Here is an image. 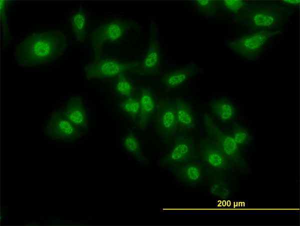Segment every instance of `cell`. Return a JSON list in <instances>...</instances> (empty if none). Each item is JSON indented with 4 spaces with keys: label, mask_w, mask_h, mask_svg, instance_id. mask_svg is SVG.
I'll list each match as a JSON object with an SVG mask.
<instances>
[{
    "label": "cell",
    "mask_w": 300,
    "mask_h": 226,
    "mask_svg": "<svg viewBox=\"0 0 300 226\" xmlns=\"http://www.w3.org/2000/svg\"><path fill=\"white\" fill-rule=\"evenodd\" d=\"M44 132L50 139L64 142H76L84 134L66 118L62 110L52 112L45 126Z\"/></svg>",
    "instance_id": "8fae6325"
},
{
    "label": "cell",
    "mask_w": 300,
    "mask_h": 226,
    "mask_svg": "<svg viewBox=\"0 0 300 226\" xmlns=\"http://www.w3.org/2000/svg\"><path fill=\"white\" fill-rule=\"evenodd\" d=\"M88 21V15L82 6L73 12L70 18L71 29L78 42H83L86 39Z\"/></svg>",
    "instance_id": "ac0fdd59"
},
{
    "label": "cell",
    "mask_w": 300,
    "mask_h": 226,
    "mask_svg": "<svg viewBox=\"0 0 300 226\" xmlns=\"http://www.w3.org/2000/svg\"><path fill=\"white\" fill-rule=\"evenodd\" d=\"M120 110L134 120L138 122L140 112V100L130 96L119 103Z\"/></svg>",
    "instance_id": "44dd1931"
},
{
    "label": "cell",
    "mask_w": 300,
    "mask_h": 226,
    "mask_svg": "<svg viewBox=\"0 0 300 226\" xmlns=\"http://www.w3.org/2000/svg\"><path fill=\"white\" fill-rule=\"evenodd\" d=\"M182 184L196 186L203 180L204 168L198 158L180 164L171 170Z\"/></svg>",
    "instance_id": "4fadbf2b"
},
{
    "label": "cell",
    "mask_w": 300,
    "mask_h": 226,
    "mask_svg": "<svg viewBox=\"0 0 300 226\" xmlns=\"http://www.w3.org/2000/svg\"><path fill=\"white\" fill-rule=\"evenodd\" d=\"M68 46V38L61 30L38 32L28 36L16 46V64L24 68L43 65L62 55Z\"/></svg>",
    "instance_id": "6da1fadb"
},
{
    "label": "cell",
    "mask_w": 300,
    "mask_h": 226,
    "mask_svg": "<svg viewBox=\"0 0 300 226\" xmlns=\"http://www.w3.org/2000/svg\"><path fill=\"white\" fill-rule=\"evenodd\" d=\"M282 33L281 30L256 31L230 41L227 46L234 53L250 60H256L269 40Z\"/></svg>",
    "instance_id": "277c9868"
},
{
    "label": "cell",
    "mask_w": 300,
    "mask_h": 226,
    "mask_svg": "<svg viewBox=\"0 0 300 226\" xmlns=\"http://www.w3.org/2000/svg\"><path fill=\"white\" fill-rule=\"evenodd\" d=\"M281 4L292 8L298 7L300 5V0H285L279 2Z\"/></svg>",
    "instance_id": "484cf974"
},
{
    "label": "cell",
    "mask_w": 300,
    "mask_h": 226,
    "mask_svg": "<svg viewBox=\"0 0 300 226\" xmlns=\"http://www.w3.org/2000/svg\"><path fill=\"white\" fill-rule=\"evenodd\" d=\"M220 11H222L234 18L238 15L246 6L245 0H224L218 1Z\"/></svg>",
    "instance_id": "603a6c76"
},
{
    "label": "cell",
    "mask_w": 300,
    "mask_h": 226,
    "mask_svg": "<svg viewBox=\"0 0 300 226\" xmlns=\"http://www.w3.org/2000/svg\"><path fill=\"white\" fill-rule=\"evenodd\" d=\"M168 153L158 161L160 166L172 170L173 168L198 158V146L194 140L184 134L178 133Z\"/></svg>",
    "instance_id": "52a82bcc"
},
{
    "label": "cell",
    "mask_w": 300,
    "mask_h": 226,
    "mask_svg": "<svg viewBox=\"0 0 300 226\" xmlns=\"http://www.w3.org/2000/svg\"><path fill=\"white\" fill-rule=\"evenodd\" d=\"M9 1L1 0L0 2V16L3 46L6 48L11 40L8 23V10Z\"/></svg>",
    "instance_id": "7402d4cb"
},
{
    "label": "cell",
    "mask_w": 300,
    "mask_h": 226,
    "mask_svg": "<svg viewBox=\"0 0 300 226\" xmlns=\"http://www.w3.org/2000/svg\"><path fill=\"white\" fill-rule=\"evenodd\" d=\"M154 114V125L158 136L166 143L172 142L179 133L174 100L169 98H160Z\"/></svg>",
    "instance_id": "ba28073f"
},
{
    "label": "cell",
    "mask_w": 300,
    "mask_h": 226,
    "mask_svg": "<svg viewBox=\"0 0 300 226\" xmlns=\"http://www.w3.org/2000/svg\"><path fill=\"white\" fill-rule=\"evenodd\" d=\"M150 36L146 51L138 66L132 72L144 76H154L160 72L161 48L160 28L154 18L150 23Z\"/></svg>",
    "instance_id": "8992f818"
},
{
    "label": "cell",
    "mask_w": 300,
    "mask_h": 226,
    "mask_svg": "<svg viewBox=\"0 0 300 226\" xmlns=\"http://www.w3.org/2000/svg\"><path fill=\"white\" fill-rule=\"evenodd\" d=\"M138 62H120L114 59L94 60L86 64L84 72L88 79L118 78L138 66Z\"/></svg>",
    "instance_id": "30bf717a"
},
{
    "label": "cell",
    "mask_w": 300,
    "mask_h": 226,
    "mask_svg": "<svg viewBox=\"0 0 300 226\" xmlns=\"http://www.w3.org/2000/svg\"><path fill=\"white\" fill-rule=\"evenodd\" d=\"M122 145L125 150L139 163L144 166L150 164L149 160L144 155L140 143L133 132H128L124 136Z\"/></svg>",
    "instance_id": "d6986e66"
},
{
    "label": "cell",
    "mask_w": 300,
    "mask_h": 226,
    "mask_svg": "<svg viewBox=\"0 0 300 226\" xmlns=\"http://www.w3.org/2000/svg\"><path fill=\"white\" fill-rule=\"evenodd\" d=\"M212 113L223 122H228L236 117V110L228 99L223 98L212 100L209 104Z\"/></svg>",
    "instance_id": "e0dca14e"
},
{
    "label": "cell",
    "mask_w": 300,
    "mask_h": 226,
    "mask_svg": "<svg viewBox=\"0 0 300 226\" xmlns=\"http://www.w3.org/2000/svg\"><path fill=\"white\" fill-rule=\"evenodd\" d=\"M294 12L279 2L250 1L234 20L255 32L280 30L288 22Z\"/></svg>",
    "instance_id": "7a4b0ae2"
},
{
    "label": "cell",
    "mask_w": 300,
    "mask_h": 226,
    "mask_svg": "<svg viewBox=\"0 0 300 226\" xmlns=\"http://www.w3.org/2000/svg\"><path fill=\"white\" fill-rule=\"evenodd\" d=\"M198 158L204 168L211 172H228L235 168L233 164L212 138H204L198 146Z\"/></svg>",
    "instance_id": "9c48e42d"
},
{
    "label": "cell",
    "mask_w": 300,
    "mask_h": 226,
    "mask_svg": "<svg viewBox=\"0 0 300 226\" xmlns=\"http://www.w3.org/2000/svg\"><path fill=\"white\" fill-rule=\"evenodd\" d=\"M140 30V26L136 22L122 18L112 20L93 30L90 40L95 60L100 59L102 48L106 42L120 40L130 30Z\"/></svg>",
    "instance_id": "3957f363"
},
{
    "label": "cell",
    "mask_w": 300,
    "mask_h": 226,
    "mask_svg": "<svg viewBox=\"0 0 300 226\" xmlns=\"http://www.w3.org/2000/svg\"><path fill=\"white\" fill-rule=\"evenodd\" d=\"M200 70L198 64L192 62L164 74L160 84L167 90H174L184 84Z\"/></svg>",
    "instance_id": "7c38bea8"
},
{
    "label": "cell",
    "mask_w": 300,
    "mask_h": 226,
    "mask_svg": "<svg viewBox=\"0 0 300 226\" xmlns=\"http://www.w3.org/2000/svg\"><path fill=\"white\" fill-rule=\"evenodd\" d=\"M202 122L210 138L218 144L234 168L240 172H248L249 170L248 165L242 154L240 147L232 136L222 132L208 113L204 114Z\"/></svg>",
    "instance_id": "5b68a950"
},
{
    "label": "cell",
    "mask_w": 300,
    "mask_h": 226,
    "mask_svg": "<svg viewBox=\"0 0 300 226\" xmlns=\"http://www.w3.org/2000/svg\"><path fill=\"white\" fill-rule=\"evenodd\" d=\"M174 100L179 133L192 130L196 126L195 118L192 108L182 98H176Z\"/></svg>",
    "instance_id": "2e32d148"
},
{
    "label": "cell",
    "mask_w": 300,
    "mask_h": 226,
    "mask_svg": "<svg viewBox=\"0 0 300 226\" xmlns=\"http://www.w3.org/2000/svg\"><path fill=\"white\" fill-rule=\"evenodd\" d=\"M232 136L240 147L246 146L252 141V136L249 130L244 126L238 124L234 126Z\"/></svg>",
    "instance_id": "d4e9b609"
},
{
    "label": "cell",
    "mask_w": 300,
    "mask_h": 226,
    "mask_svg": "<svg viewBox=\"0 0 300 226\" xmlns=\"http://www.w3.org/2000/svg\"><path fill=\"white\" fill-rule=\"evenodd\" d=\"M62 112L73 125L84 133L86 132L88 128L89 120L81 96H72Z\"/></svg>",
    "instance_id": "5bb4252c"
},
{
    "label": "cell",
    "mask_w": 300,
    "mask_h": 226,
    "mask_svg": "<svg viewBox=\"0 0 300 226\" xmlns=\"http://www.w3.org/2000/svg\"><path fill=\"white\" fill-rule=\"evenodd\" d=\"M190 4L196 10L206 17L214 16L220 11L218 0H197L192 1Z\"/></svg>",
    "instance_id": "ffe728a7"
},
{
    "label": "cell",
    "mask_w": 300,
    "mask_h": 226,
    "mask_svg": "<svg viewBox=\"0 0 300 226\" xmlns=\"http://www.w3.org/2000/svg\"><path fill=\"white\" fill-rule=\"evenodd\" d=\"M139 100L140 112L137 124L140 130H144L154 114L156 104L153 92L148 87L141 88Z\"/></svg>",
    "instance_id": "9a60e30c"
},
{
    "label": "cell",
    "mask_w": 300,
    "mask_h": 226,
    "mask_svg": "<svg viewBox=\"0 0 300 226\" xmlns=\"http://www.w3.org/2000/svg\"><path fill=\"white\" fill-rule=\"evenodd\" d=\"M117 78L114 86L116 92L118 95L126 98L132 96L134 90L132 81L124 74Z\"/></svg>",
    "instance_id": "cb8c5ba5"
}]
</instances>
